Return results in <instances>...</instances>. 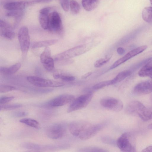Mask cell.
Returning <instances> with one entry per match:
<instances>
[{
  "mask_svg": "<svg viewBox=\"0 0 152 152\" xmlns=\"http://www.w3.org/2000/svg\"><path fill=\"white\" fill-rule=\"evenodd\" d=\"M24 14L23 10L10 11L6 15L9 17H13L15 19V22L18 23L20 21Z\"/></svg>",
  "mask_w": 152,
  "mask_h": 152,
  "instance_id": "603a6c76",
  "label": "cell"
},
{
  "mask_svg": "<svg viewBox=\"0 0 152 152\" xmlns=\"http://www.w3.org/2000/svg\"><path fill=\"white\" fill-rule=\"evenodd\" d=\"M49 15L39 13V20L42 27L44 29H48L49 22Z\"/></svg>",
  "mask_w": 152,
  "mask_h": 152,
  "instance_id": "7402d4cb",
  "label": "cell"
},
{
  "mask_svg": "<svg viewBox=\"0 0 152 152\" xmlns=\"http://www.w3.org/2000/svg\"><path fill=\"white\" fill-rule=\"evenodd\" d=\"M15 89L16 88L13 86L4 85H0V92L1 93H6Z\"/></svg>",
  "mask_w": 152,
  "mask_h": 152,
  "instance_id": "d590c367",
  "label": "cell"
},
{
  "mask_svg": "<svg viewBox=\"0 0 152 152\" xmlns=\"http://www.w3.org/2000/svg\"><path fill=\"white\" fill-rule=\"evenodd\" d=\"M18 36L22 53L23 56L26 55L30 46V37L28 28L25 26L21 27L18 31Z\"/></svg>",
  "mask_w": 152,
  "mask_h": 152,
  "instance_id": "52a82bcc",
  "label": "cell"
},
{
  "mask_svg": "<svg viewBox=\"0 0 152 152\" xmlns=\"http://www.w3.org/2000/svg\"><path fill=\"white\" fill-rule=\"evenodd\" d=\"M142 17L146 22L152 24V7H148L144 8L142 12Z\"/></svg>",
  "mask_w": 152,
  "mask_h": 152,
  "instance_id": "ffe728a7",
  "label": "cell"
},
{
  "mask_svg": "<svg viewBox=\"0 0 152 152\" xmlns=\"http://www.w3.org/2000/svg\"><path fill=\"white\" fill-rule=\"evenodd\" d=\"M75 99L72 95L63 94L59 95L44 103L42 106L46 107H55L62 106L69 103Z\"/></svg>",
  "mask_w": 152,
  "mask_h": 152,
  "instance_id": "ba28073f",
  "label": "cell"
},
{
  "mask_svg": "<svg viewBox=\"0 0 152 152\" xmlns=\"http://www.w3.org/2000/svg\"><path fill=\"white\" fill-rule=\"evenodd\" d=\"M125 111L129 114L138 116L144 121L152 118V112L137 101H133L129 103L126 108Z\"/></svg>",
  "mask_w": 152,
  "mask_h": 152,
  "instance_id": "6da1fadb",
  "label": "cell"
},
{
  "mask_svg": "<svg viewBox=\"0 0 152 152\" xmlns=\"http://www.w3.org/2000/svg\"><path fill=\"white\" fill-rule=\"evenodd\" d=\"M152 59V57L149 58H148L144 59L133 66L131 68L130 70L131 72L135 71L141 66H144L150 61Z\"/></svg>",
  "mask_w": 152,
  "mask_h": 152,
  "instance_id": "e575fe53",
  "label": "cell"
},
{
  "mask_svg": "<svg viewBox=\"0 0 152 152\" xmlns=\"http://www.w3.org/2000/svg\"><path fill=\"white\" fill-rule=\"evenodd\" d=\"M0 28H12L10 24L3 20H0Z\"/></svg>",
  "mask_w": 152,
  "mask_h": 152,
  "instance_id": "f35d334b",
  "label": "cell"
},
{
  "mask_svg": "<svg viewBox=\"0 0 152 152\" xmlns=\"http://www.w3.org/2000/svg\"><path fill=\"white\" fill-rule=\"evenodd\" d=\"M22 146L23 148L33 150H40L45 147L38 144L29 142L23 143Z\"/></svg>",
  "mask_w": 152,
  "mask_h": 152,
  "instance_id": "f1b7e54d",
  "label": "cell"
},
{
  "mask_svg": "<svg viewBox=\"0 0 152 152\" xmlns=\"http://www.w3.org/2000/svg\"><path fill=\"white\" fill-rule=\"evenodd\" d=\"M21 66V64L18 63L9 67H1L0 72L5 75H11L17 71L20 68Z\"/></svg>",
  "mask_w": 152,
  "mask_h": 152,
  "instance_id": "e0dca14e",
  "label": "cell"
},
{
  "mask_svg": "<svg viewBox=\"0 0 152 152\" xmlns=\"http://www.w3.org/2000/svg\"><path fill=\"white\" fill-rule=\"evenodd\" d=\"M51 0H36L32 2L33 4L35 2H46L48 1H49Z\"/></svg>",
  "mask_w": 152,
  "mask_h": 152,
  "instance_id": "f6af8a7d",
  "label": "cell"
},
{
  "mask_svg": "<svg viewBox=\"0 0 152 152\" xmlns=\"http://www.w3.org/2000/svg\"><path fill=\"white\" fill-rule=\"evenodd\" d=\"M131 73L130 70H124L119 72L116 77L111 80V85L120 82L130 75Z\"/></svg>",
  "mask_w": 152,
  "mask_h": 152,
  "instance_id": "44dd1931",
  "label": "cell"
},
{
  "mask_svg": "<svg viewBox=\"0 0 152 152\" xmlns=\"http://www.w3.org/2000/svg\"><path fill=\"white\" fill-rule=\"evenodd\" d=\"M52 8L51 7H45L41 9L39 11V13H42L48 14H50V12Z\"/></svg>",
  "mask_w": 152,
  "mask_h": 152,
  "instance_id": "60d3db41",
  "label": "cell"
},
{
  "mask_svg": "<svg viewBox=\"0 0 152 152\" xmlns=\"http://www.w3.org/2000/svg\"><path fill=\"white\" fill-rule=\"evenodd\" d=\"M143 152H152V146H148L143 149L142 151Z\"/></svg>",
  "mask_w": 152,
  "mask_h": 152,
  "instance_id": "7bdbcfd3",
  "label": "cell"
},
{
  "mask_svg": "<svg viewBox=\"0 0 152 152\" xmlns=\"http://www.w3.org/2000/svg\"><path fill=\"white\" fill-rule=\"evenodd\" d=\"M106 123L91 124L79 137L81 140H86L94 137L105 126Z\"/></svg>",
  "mask_w": 152,
  "mask_h": 152,
  "instance_id": "30bf717a",
  "label": "cell"
},
{
  "mask_svg": "<svg viewBox=\"0 0 152 152\" xmlns=\"http://www.w3.org/2000/svg\"><path fill=\"white\" fill-rule=\"evenodd\" d=\"M100 104L104 108L115 112L122 110L123 104L120 99L112 97H105L101 99Z\"/></svg>",
  "mask_w": 152,
  "mask_h": 152,
  "instance_id": "9c48e42d",
  "label": "cell"
},
{
  "mask_svg": "<svg viewBox=\"0 0 152 152\" xmlns=\"http://www.w3.org/2000/svg\"><path fill=\"white\" fill-rule=\"evenodd\" d=\"M63 27L60 16L57 12L54 11L49 15L48 29L50 31L59 32L62 31Z\"/></svg>",
  "mask_w": 152,
  "mask_h": 152,
  "instance_id": "7c38bea8",
  "label": "cell"
},
{
  "mask_svg": "<svg viewBox=\"0 0 152 152\" xmlns=\"http://www.w3.org/2000/svg\"><path fill=\"white\" fill-rule=\"evenodd\" d=\"M58 41L57 39H52L36 42L33 44L32 48H37L48 47L56 44Z\"/></svg>",
  "mask_w": 152,
  "mask_h": 152,
  "instance_id": "d6986e66",
  "label": "cell"
},
{
  "mask_svg": "<svg viewBox=\"0 0 152 152\" xmlns=\"http://www.w3.org/2000/svg\"><path fill=\"white\" fill-rule=\"evenodd\" d=\"M92 74V72H87L83 75L81 77V78L83 79H86L90 76Z\"/></svg>",
  "mask_w": 152,
  "mask_h": 152,
  "instance_id": "ee69618b",
  "label": "cell"
},
{
  "mask_svg": "<svg viewBox=\"0 0 152 152\" xmlns=\"http://www.w3.org/2000/svg\"><path fill=\"white\" fill-rule=\"evenodd\" d=\"M51 50L48 47H45L44 50L41 54L40 59L41 62L42 63L45 60L51 57Z\"/></svg>",
  "mask_w": 152,
  "mask_h": 152,
  "instance_id": "d6a6232c",
  "label": "cell"
},
{
  "mask_svg": "<svg viewBox=\"0 0 152 152\" xmlns=\"http://www.w3.org/2000/svg\"><path fill=\"white\" fill-rule=\"evenodd\" d=\"M20 122L35 129L40 128L39 123L36 120L28 118H24L20 120Z\"/></svg>",
  "mask_w": 152,
  "mask_h": 152,
  "instance_id": "cb8c5ba5",
  "label": "cell"
},
{
  "mask_svg": "<svg viewBox=\"0 0 152 152\" xmlns=\"http://www.w3.org/2000/svg\"><path fill=\"white\" fill-rule=\"evenodd\" d=\"M28 114V113L26 112L23 111H17L13 113L12 115L15 117H19L26 116Z\"/></svg>",
  "mask_w": 152,
  "mask_h": 152,
  "instance_id": "ab89813d",
  "label": "cell"
},
{
  "mask_svg": "<svg viewBox=\"0 0 152 152\" xmlns=\"http://www.w3.org/2000/svg\"><path fill=\"white\" fill-rule=\"evenodd\" d=\"M66 132V125L63 123H58L49 126L46 130V134L49 138L56 139L63 137Z\"/></svg>",
  "mask_w": 152,
  "mask_h": 152,
  "instance_id": "8992f818",
  "label": "cell"
},
{
  "mask_svg": "<svg viewBox=\"0 0 152 152\" xmlns=\"http://www.w3.org/2000/svg\"><path fill=\"white\" fill-rule=\"evenodd\" d=\"M30 2L24 1L9 2L3 6L4 8L8 11L23 10L26 7L30 5Z\"/></svg>",
  "mask_w": 152,
  "mask_h": 152,
  "instance_id": "9a60e30c",
  "label": "cell"
},
{
  "mask_svg": "<svg viewBox=\"0 0 152 152\" xmlns=\"http://www.w3.org/2000/svg\"><path fill=\"white\" fill-rule=\"evenodd\" d=\"M14 97L13 96H2L0 98V104H5L12 101Z\"/></svg>",
  "mask_w": 152,
  "mask_h": 152,
  "instance_id": "74e56055",
  "label": "cell"
},
{
  "mask_svg": "<svg viewBox=\"0 0 152 152\" xmlns=\"http://www.w3.org/2000/svg\"><path fill=\"white\" fill-rule=\"evenodd\" d=\"M110 85H111V80L104 81L99 83L94 86L93 87V88L95 90H98Z\"/></svg>",
  "mask_w": 152,
  "mask_h": 152,
  "instance_id": "836d02e7",
  "label": "cell"
},
{
  "mask_svg": "<svg viewBox=\"0 0 152 152\" xmlns=\"http://www.w3.org/2000/svg\"><path fill=\"white\" fill-rule=\"evenodd\" d=\"M151 4L152 5V0H150Z\"/></svg>",
  "mask_w": 152,
  "mask_h": 152,
  "instance_id": "7dc6e473",
  "label": "cell"
},
{
  "mask_svg": "<svg viewBox=\"0 0 152 152\" xmlns=\"http://www.w3.org/2000/svg\"><path fill=\"white\" fill-rule=\"evenodd\" d=\"M92 46V44L88 43L75 46L57 54L54 60L61 61L81 55L89 50Z\"/></svg>",
  "mask_w": 152,
  "mask_h": 152,
  "instance_id": "7a4b0ae2",
  "label": "cell"
},
{
  "mask_svg": "<svg viewBox=\"0 0 152 152\" xmlns=\"http://www.w3.org/2000/svg\"><path fill=\"white\" fill-rule=\"evenodd\" d=\"M93 96L92 92L79 96L73 100L67 109V112L70 113L85 108L91 102Z\"/></svg>",
  "mask_w": 152,
  "mask_h": 152,
  "instance_id": "277c9868",
  "label": "cell"
},
{
  "mask_svg": "<svg viewBox=\"0 0 152 152\" xmlns=\"http://www.w3.org/2000/svg\"><path fill=\"white\" fill-rule=\"evenodd\" d=\"M70 7L71 12L74 14H77L80 11V6L76 1L71 0L70 2Z\"/></svg>",
  "mask_w": 152,
  "mask_h": 152,
  "instance_id": "4dcf8cb0",
  "label": "cell"
},
{
  "mask_svg": "<svg viewBox=\"0 0 152 152\" xmlns=\"http://www.w3.org/2000/svg\"><path fill=\"white\" fill-rule=\"evenodd\" d=\"M91 124L84 121H75L69 124V129L72 135L79 137Z\"/></svg>",
  "mask_w": 152,
  "mask_h": 152,
  "instance_id": "8fae6325",
  "label": "cell"
},
{
  "mask_svg": "<svg viewBox=\"0 0 152 152\" xmlns=\"http://www.w3.org/2000/svg\"><path fill=\"white\" fill-rule=\"evenodd\" d=\"M26 79L31 84L38 87H57L62 86L64 85V84L62 82L35 76H28L27 77Z\"/></svg>",
  "mask_w": 152,
  "mask_h": 152,
  "instance_id": "5b68a950",
  "label": "cell"
},
{
  "mask_svg": "<svg viewBox=\"0 0 152 152\" xmlns=\"http://www.w3.org/2000/svg\"><path fill=\"white\" fill-rule=\"evenodd\" d=\"M151 102H152V94L151 96Z\"/></svg>",
  "mask_w": 152,
  "mask_h": 152,
  "instance_id": "c3c4849f",
  "label": "cell"
},
{
  "mask_svg": "<svg viewBox=\"0 0 152 152\" xmlns=\"http://www.w3.org/2000/svg\"><path fill=\"white\" fill-rule=\"evenodd\" d=\"M146 45H143L130 51L123 57L117 60L110 67V69H114L133 57L142 53L147 48Z\"/></svg>",
  "mask_w": 152,
  "mask_h": 152,
  "instance_id": "4fadbf2b",
  "label": "cell"
},
{
  "mask_svg": "<svg viewBox=\"0 0 152 152\" xmlns=\"http://www.w3.org/2000/svg\"><path fill=\"white\" fill-rule=\"evenodd\" d=\"M53 77L55 79H61L66 82L73 81L75 80L74 77L69 74L63 73H56L53 75Z\"/></svg>",
  "mask_w": 152,
  "mask_h": 152,
  "instance_id": "484cf974",
  "label": "cell"
},
{
  "mask_svg": "<svg viewBox=\"0 0 152 152\" xmlns=\"http://www.w3.org/2000/svg\"><path fill=\"white\" fill-rule=\"evenodd\" d=\"M79 151L83 152H105L108 151L105 149L101 148L92 146L83 148L80 149Z\"/></svg>",
  "mask_w": 152,
  "mask_h": 152,
  "instance_id": "4316f807",
  "label": "cell"
},
{
  "mask_svg": "<svg viewBox=\"0 0 152 152\" xmlns=\"http://www.w3.org/2000/svg\"><path fill=\"white\" fill-rule=\"evenodd\" d=\"M117 53L119 55H122L125 52V50L121 47H119L117 49Z\"/></svg>",
  "mask_w": 152,
  "mask_h": 152,
  "instance_id": "b9f144b4",
  "label": "cell"
},
{
  "mask_svg": "<svg viewBox=\"0 0 152 152\" xmlns=\"http://www.w3.org/2000/svg\"><path fill=\"white\" fill-rule=\"evenodd\" d=\"M61 6L65 12H68L70 7V2L69 0H60Z\"/></svg>",
  "mask_w": 152,
  "mask_h": 152,
  "instance_id": "8d00e7d4",
  "label": "cell"
},
{
  "mask_svg": "<svg viewBox=\"0 0 152 152\" xmlns=\"http://www.w3.org/2000/svg\"><path fill=\"white\" fill-rule=\"evenodd\" d=\"M148 127L150 129H152V123L150 124H149L148 126Z\"/></svg>",
  "mask_w": 152,
  "mask_h": 152,
  "instance_id": "bcb514c9",
  "label": "cell"
},
{
  "mask_svg": "<svg viewBox=\"0 0 152 152\" xmlns=\"http://www.w3.org/2000/svg\"><path fill=\"white\" fill-rule=\"evenodd\" d=\"M0 34L2 37L8 39H12L15 36L12 28H0Z\"/></svg>",
  "mask_w": 152,
  "mask_h": 152,
  "instance_id": "d4e9b609",
  "label": "cell"
},
{
  "mask_svg": "<svg viewBox=\"0 0 152 152\" xmlns=\"http://www.w3.org/2000/svg\"><path fill=\"white\" fill-rule=\"evenodd\" d=\"M135 141V138L132 134L126 132L118 138L116 144L121 151L134 152L136 151Z\"/></svg>",
  "mask_w": 152,
  "mask_h": 152,
  "instance_id": "3957f363",
  "label": "cell"
},
{
  "mask_svg": "<svg viewBox=\"0 0 152 152\" xmlns=\"http://www.w3.org/2000/svg\"><path fill=\"white\" fill-rule=\"evenodd\" d=\"M112 55L106 56L104 58H100L95 61L94 64V66L96 68L101 67L107 63L112 57Z\"/></svg>",
  "mask_w": 152,
  "mask_h": 152,
  "instance_id": "f546056e",
  "label": "cell"
},
{
  "mask_svg": "<svg viewBox=\"0 0 152 152\" xmlns=\"http://www.w3.org/2000/svg\"><path fill=\"white\" fill-rule=\"evenodd\" d=\"M152 92V79L140 82L134 87L133 92L135 95H142Z\"/></svg>",
  "mask_w": 152,
  "mask_h": 152,
  "instance_id": "5bb4252c",
  "label": "cell"
},
{
  "mask_svg": "<svg viewBox=\"0 0 152 152\" xmlns=\"http://www.w3.org/2000/svg\"><path fill=\"white\" fill-rule=\"evenodd\" d=\"M44 68L48 71H50L54 68V59L50 57L44 61L42 63Z\"/></svg>",
  "mask_w": 152,
  "mask_h": 152,
  "instance_id": "83f0119b",
  "label": "cell"
},
{
  "mask_svg": "<svg viewBox=\"0 0 152 152\" xmlns=\"http://www.w3.org/2000/svg\"><path fill=\"white\" fill-rule=\"evenodd\" d=\"M141 77H150L152 79V59L144 65L138 73Z\"/></svg>",
  "mask_w": 152,
  "mask_h": 152,
  "instance_id": "2e32d148",
  "label": "cell"
},
{
  "mask_svg": "<svg viewBox=\"0 0 152 152\" xmlns=\"http://www.w3.org/2000/svg\"><path fill=\"white\" fill-rule=\"evenodd\" d=\"M99 4L98 0H82V4L84 9L87 11H91L95 9Z\"/></svg>",
  "mask_w": 152,
  "mask_h": 152,
  "instance_id": "ac0fdd59",
  "label": "cell"
},
{
  "mask_svg": "<svg viewBox=\"0 0 152 152\" xmlns=\"http://www.w3.org/2000/svg\"><path fill=\"white\" fill-rule=\"evenodd\" d=\"M22 105L19 104H0V110H10L22 107Z\"/></svg>",
  "mask_w": 152,
  "mask_h": 152,
  "instance_id": "1f68e13d",
  "label": "cell"
}]
</instances>
